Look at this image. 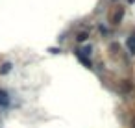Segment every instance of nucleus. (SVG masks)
<instances>
[{
    "label": "nucleus",
    "mask_w": 135,
    "mask_h": 128,
    "mask_svg": "<svg viewBox=\"0 0 135 128\" xmlns=\"http://www.w3.org/2000/svg\"><path fill=\"white\" fill-rule=\"evenodd\" d=\"M128 47H130V50H131V52H135V35H131V37H130Z\"/></svg>",
    "instance_id": "1"
},
{
    "label": "nucleus",
    "mask_w": 135,
    "mask_h": 128,
    "mask_svg": "<svg viewBox=\"0 0 135 128\" xmlns=\"http://www.w3.org/2000/svg\"><path fill=\"white\" fill-rule=\"evenodd\" d=\"M85 37H87V35H85V34H80V35H78V41H83V39H85Z\"/></svg>",
    "instance_id": "2"
}]
</instances>
